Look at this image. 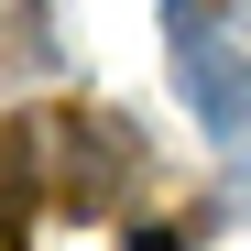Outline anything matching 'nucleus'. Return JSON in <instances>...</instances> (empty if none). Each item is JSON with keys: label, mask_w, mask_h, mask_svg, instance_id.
I'll return each instance as SVG.
<instances>
[{"label": "nucleus", "mask_w": 251, "mask_h": 251, "mask_svg": "<svg viewBox=\"0 0 251 251\" xmlns=\"http://www.w3.org/2000/svg\"><path fill=\"white\" fill-rule=\"evenodd\" d=\"M164 55H175V99L197 109V131L251 153V55L219 33V0H164Z\"/></svg>", "instance_id": "f257e3e1"}, {"label": "nucleus", "mask_w": 251, "mask_h": 251, "mask_svg": "<svg viewBox=\"0 0 251 251\" xmlns=\"http://www.w3.org/2000/svg\"><path fill=\"white\" fill-rule=\"evenodd\" d=\"M55 142H66V164H55V197L76 207V219L120 207V175H131V131H120V120H55Z\"/></svg>", "instance_id": "f03ea898"}, {"label": "nucleus", "mask_w": 251, "mask_h": 251, "mask_svg": "<svg viewBox=\"0 0 251 251\" xmlns=\"http://www.w3.org/2000/svg\"><path fill=\"white\" fill-rule=\"evenodd\" d=\"M33 240V197H22V175L0 164V251H22Z\"/></svg>", "instance_id": "7ed1b4c3"}, {"label": "nucleus", "mask_w": 251, "mask_h": 251, "mask_svg": "<svg viewBox=\"0 0 251 251\" xmlns=\"http://www.w3.org/2000/svg\"><path fill=\"white\" fill-rule=\"evenodd\" d=\"M131 251H186V240H164V229H142V240H131Z\"/></svg>", "instance_id": "20e7f679"}]
</instances>
